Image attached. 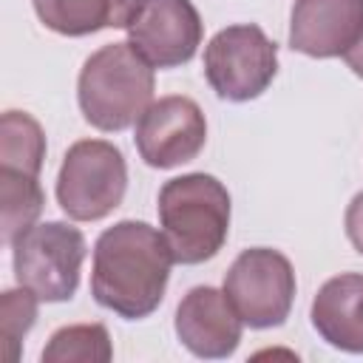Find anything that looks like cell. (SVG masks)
<instances>
[{
  "label": "cell",
  "instance_id": "obj_1",
  "mask_svg": "<svg viewBox=\"0 0 363 363\" xmlns=\"http://www.w3.org/2000/svg\"><path fill=\"white\" fill-rule=\"evenodd\" d=\"M173 261L164 233L145 221H119L94 244L91 295L119 318H147L164 298Z\"/></svg>",
  "mask_w": 363,
  "mask_h": 363
},
{
  "label": "cell",
  "instance_id": "obj_2",
  "mask_svg": "<svg viewBox=\"0 0 363 363\" xmlns=\"http://www.w3.org/2000/svg\"><path fill=\"white\" fill-rule=\"evenodd\" d=\"M153 85V65L130 43L102 45L85 60L79 71V111L96 130H125L150 108Z\"/></svg>",
  "mask_w": 363,
  "mask_h": 363
},
{
  "label": "cell",
  "instance_id": "obj_3",
  "mask_svg": "<svg viewBox=\"0 0 363 363\" xmlns=\"http://www.w3.org/2000/svg\"><path fill=\"white\" fill-rule=\"evenodd\" d=\"M159 221L179 264H204L227 241L230 193L210 173L176 176L159 190Z\"/></svg>",
  "mask_w": 363,
  "mask_h": 363
},
{
  "label": "cell",
  "instance_id": "obj_4",
  "mask_svg": "<svg viewBox=\"0 0 363 363\" xmlns=\"http://www.w3.org/2000/svg\"><path fill=\"white\" fill-rule=\"evenodd\" d=\"M125 190L128 164L116 145L79 139L68 147L57 176V201L68 218L99 221L122 204Z\"/></svg>",
  "mask_w": 363,
  "mask_h": 363
},
{
  "label": "cell",
  "instance_id": "obj_5",
  "mask_svg": "<svg viewBox=\"0 0 363 363\" xmlns=\"http://www.w3.org/2000/svg\"><path fill=\"white\" fill-rule=\"evenodd\" d=\"M14 278L45 303L71 301L85 261V235L65 221L26 230L14 244Z\"/></svg>",
  "mask_w": 363,
  "mask_h": 363
},
{
  "label": "cell",
  "instance_id": "obj_6",
  "mask_svg": "<svg viewBox=\"0 0 363 363\" xmlns=\"http://www.w3.org/2000/svg\"><path fill=\"white\" fill-rule=\"evenodd\" d=\"M278 74V45L255 23L221 28L204 48V77L227 102L261 96Z\"/></svg>",
  "mask_w": 363,
  "mask_h": 363
},
{
  "label": "cell",
  "instance_id": "obj_7",
  "mask_svg": "<svg viewBox=\"0 0 363 363\" xmlns=\"http://www.w3.org/2000/svg\"><path fill=\"white\" fill-rule=\"evenodd\" d=\"M224 295L250 329L281 326L295 301V269L278 250H244L224 275Z\"/></svg>",
  "mask_w": 363,
  "mask_h": 363
},
{
  "label": "cell",
  "instance_id": "obj_8",
  "mask_svg": "<svg viewBox=\"0 0 363 363\" xmlns=\"http://www.w3.org/2000/svg\"><path fill=\"white\" fill-rule=\"evenodd\" d=\"M136 150L145 164L170 170L193 162L207 142V119L190 96H162L136 122Z\"/></svg>",
  "mask_w": 363,
  "mask_h": 363
},
{
  "label": "cell",
  "instance_id": "obj_9",
  "mask_svg": "<svg viewBox=\"0 0 363 363\" xmlns=\"http://www.w3.org/2000/svg\"><path fill=\"white\" fill-rule=\"evenodd\" d=\"M125 31L153 68L184 65L201 45V17L190 0H139Z\"/></svg>",
  "mask_w": 363,
  "mask_h": 363
},
{
  "label": "cell",
  "instance_id": "obj_10",
  "mask_svg": "<svg viewBox=\"0 0 363 363\" xmlns=\"http://www.w3.org/2000/svg\"><path fill=\"white\" fill-rule=\"evenodd\" d=\"M244 320L227 301L224 289L193 286L176 309V335L196 357H230L241 343Z\"/></svg>",
  "mask_w": 363,
  "mask_h": 363
},
{
  "label": "cell",
  "instance_id": "obj_11",
  "mask_svg": "<svg viewBox=\"0 0 363 363\" xmlns=\"http://www.w3.org/2000/svg\"><path fill=\"white\" fill-rule=\"evenodd\" d=\"M363 31V0H295L289 45L306 57H343Z\"/></svg>",
  "mask_w": 363,
  "mask_h": 363
},
{
  "label": "cell",
  "instance_id": "obj_12",
  "mask_svg": "<svg viewBox=\"0 0 363 363\" xmlns=\"http://www.w3.org/2000/svg\"><path fill=\"white\" fill-rule=\"evenodd\" d=\"M309 318L329 346L363 354V275L340 272L329 278L318 289Z\"/></svg>",
  "mask_w": 363,
  "mask_h": 363
},
{
  "label": "cell",
  "instance_id": "obj_13",
  "mask_svg": "<svg viewBox=\"0 0 363 363\" xmlns=\"http://www.w3.org/2000/svg\"><path fill=\"white\" fill-rule=\"evenodd\" d=\"M139 0H34L45 28L65 37H85L102 28H128Z\"/></svg>",
  "mask_w": 363,
  "mask_h": 363
},
{
  "label": "cell",
  "instance_id": "obj_14",
  "mask_svg": "<svg viewBox=\"0 0 363 363\" xmlns=\"http://www.w3.org/2000/svg\"><path fill=\"white\" fill-rule=\"evenodd\" d=\"M45 207V193L37 176L0 167V210H3V244H14L26 230L34 227Z\"/></svg>",
  "mask_w": 363,
  "mask_h": 363
},
{
  "label": "cell",
  "instance_id": "obj_15",
  "mask_svg": "<svg viewBox=\"0 0 363 363\" xmlns=\"http://www.w3.org/2000/svg\"><path fill=\"white\" fill-rule=\"evenodd\" d=\"M45 159V133L26 111H6L0 116V167L37 176Z\"/></svg>",
  "mask_w": 363,
  "mask_h": 363
},
{
  "label": "cell",
  "instance_id": "obj_16",
  "mask_svg": "<svg viewBox=\"0 0 363 363\" xmlns=\"http://www.w3.org/2000/svg\"><path fill=\"white\" fill-rule=\"evenodd\" d=\"M111 357L113 346L102 323L62 326L43 349V363H108Z\"/></svg>",
  "mask_w": 363,
  "mask_h": 363
},
{
  "label": "cell",
  "instance_id": "obj_17",
  "mask_svg": "<svg viewBox=\"0 0 363 363\" xmlns=\"http://www.w3.org/2000/svg\"><path fill=\"white\" fill-rule=\"evenodd\" d=\"M37 295L26 286L20 289H6L0 298V346H3V360L17 363L23 337L37 320Z\"/></svg>",
  "mask_w": 363,
  "mask_h": 363
},
{
  "label": "cell",
  "instance_id": "obj_18",
  "mask_svg": "<svg viewBox=\"0 0 363 363\" xmlns=\"http://www.w3.org/2000/svg\"><path fill=\"white\" fill-rule=\"evenodd\" d=\"M343 224H346V235H349L352 247L363 255V190L349 201L346 216H343Z\"/></svg>",
  "mask_w": 363,
  "mask_h": 363
},
{
  "label": "cell",
  "instance_id": "obj_19",
  "mask_svg": "<svg viewBox=\"0 0 363 363\" xmlns=\"http://www.w3.org/2000/svg\"><path fill=\"white\" fill-rule=\"evenodd\" d=\"M343 60H346V65H349V68L363 79V31H360V37L354 40V45L343 54Z\"/></svg>",
  "mask_w": 363,
  "mask_h": 363
}]
</instances>
